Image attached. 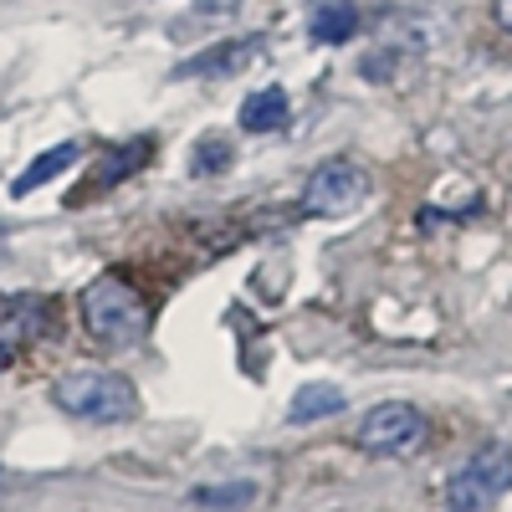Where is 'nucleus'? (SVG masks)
I'll list each match as a JSON object with an SVG mask.
<instances>
[{"label": "nucleus", "instance_id": "ddd939ff", "mask_svg": "<svg viewBox=\"0 0 512 512\" xmlns=\"http://www.w3.org/2000/svg\"><path fill=\"white\" fill-rule=\"evenodd\" d=\"M221 169H231V144L226 139H205L190 154V175H221Z\"/></svg>", "mask_w": 512, "mask_h": 512}, {"label": "nucleus", "instance_id": "f257e3e1", "mask_svg": "<svg viewBox=\"0 0 512 512\" xmlns=\"http://www.w3.org/2000/svg\"><path fill=\"white\" fill-rule=\"evenodd\" d=\"M82 323H88V333L98 338V344L128 349L149 333V303H144L139 287H128L123 277L108 272V277L82 287Z\"/></svg>", "mask_w": 512, "mask_h": 512}, {"label": "nucleus", "instance_id": "1a4fd4ad", "mask_svg": "<svg viewBox=\"0 0 512 512\" xmlns=\"http://www.w3.org/2000/svg\"><path fill=\"white\" fill-rule=\"evenodd\" d=\"M77 154H82V144H57V149H47V154H36L26 169H21V175H16V185H11V195H31V190H41V185H47V180H57L62 175V169H72L77 164Z\"/></svg>", "mask_w": 512, "mask_h": 512}, {"label": "nucleus", "instance_id": "9b49d317", "mask_svg": "<svg viewBox=\"0 0 512 512\" xmlns=\"http://www.w3.org/2000/svg\"><path fill=\"white\" fill-rule=\"evenodd\" d=\"M144 159H154V139H134V144H123L113 159H103V169L88 180V190H103V185H118L123 175H134V169L144 164Z\"/></svg>", "mask_w": 512, "mask_h": 512}, {"label": "nucleus", "instance_id": "f03ea898", "mask_svg": "<svg viewBox=\"0 0 512 512\" xmlns=\"http://www.w3.org/2000/svg\"><path fill=\"white\" fill-rule=\"evenodd\" d=\"M57 410H67L72 420H93V425H118L139 415V395L134 384L113 369H72L52 384Z\"/></svg>", "mask_w": 512, "mask_h": 512}, {"label": "nucleus", "instance_id": "7ed1b4c3", "mask_svg": "<svg viewBox=\"0 0 512 512\" xmlns=\"http://www.w3.org/2000/svg\"><path fill=\"white\" fill-rule=\"evenodd\" d=\"M512 492V446L487 441L477 456H466L451 482H446V507L451 512H487Z\"/></svg>", "mask_w": 512, "mask_h": 512}, {"label": "nucleus", "instance_id": "423d86ee", "mask_svg": "<svg viewBox=\"0 0 512 512\" xmlns=\"http://www.w3.org/2000/svg\"><path fill=\"white\" fill-rule=\"evenodd\" d=\"M262 57V36H241V41H216V47L195 52L190 62L175 67V77H221V72H246Z\"/></svg>", "mask_w": 512, "mask_h": 512}, {"label": "nucleus", "instance_id": "39448f33", "mask_svg": "<svg viewBox=\"0 0 512 512\" xmlns=\"http://www.w3.org/2000/svg\"><path fill=\"white\" fill-rule=\"evenodd\" d=\"M369 200V175L354 164V159H328L313 169V180L303 190V210L308 216H323V221H338V216H354V210Z\"/></svg>", "mask_w": 512, "mask_h": 512}, {"label": "nucleus", "instance_id": "f8f14e48", "mask_svg": "<svg viewBox=\"0 0 512 512\" xmlns=\"http://www.w3.org/2000/svg\"><path fill=\"white\" fill-rule=\"evenodd\" d=\"M200 507H226V512H241V507H251L256 502V487L251 482H226V487H195L190 492Z\"/></svg>", "mask_w": 512, "mask_h": 512}, {"label": "nucleus", "instance_id": "9d476101", "mask_svg": "<svg viewBox=\"0 0 512 512\" xmlns=\"http://www.w3.org/2000/svg\"><path fill=\"white\" fill-rule=\"evenodd\" d=\"M344 405H349V395L338 390V384H303V390L292 395V405H287V420H297V425L328 420V415H338Z\"/></svg>", "mask_w": 512, "mask_h": 512}, {"label": "nucleus", "instance_id": "4468645a", "mask_svg": "<svg viewBox=\"0 0 512 512\" xmlns=\"http://www.w3.org/2000/svg\"><path fill=\"white\" fill-rule=\"evenodd\" d=\"M492 11H497V26H502V31H512V0H497Z\"/></svg>", "mask_w": 512, "mask_h": 512}, {"label": "nucleus", "instance_id": "20e7f679", "mask_svg": "<svg viewBox=\"0 0 512 512\" xmlns=\"http://www.w3.org/2000/svg\"><path fill=\"white\" fill-rule=\"evenodd\" d=\"M431 436V420H425L410 400H384L359 420V436L354 446L369 456H415Z\"/></svg>", "mask_w": 512, "mask_h": 512}, {"label": "nucleus", "instance_id": "6e6552de", "mask_svg": "<svg viewBox=\"0 0 512 512\" xmlns=\"http://www.w3.org/2000/svg\"><path fill=\"white\" fill-rule=\"evenodd\" d=\"M292 118V98L282 88H262V93H251L241 103V128L246 134H277V128H287Z\"/></svg>", "mask_w": 512, "mask_h": 512}, {"label": "nucleus", "instance_id": "0eeeda50", "mask_svg": "<svg viewBox=\"0 0 512 512\" xmlns=\"http://www.w3.org/2000/svg\"><path fill=\"white\" fill-rule=\"evenodd\" d=\"M354 31H359V11L349 6V0H318V6L308 11V36L323 41V47L354 41Z\"/></svg>", "mask_w": 512, "mask_h": 512}]
</instances>
